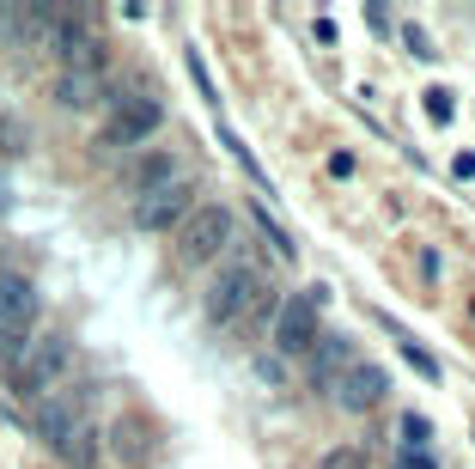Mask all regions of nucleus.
I'll use <instances>...</instances> for the list:
<instances>
[{
  "mask_svg": "<svg viewBox=\"0 0 475 469\" xmlns=\"http://www.w3.org/2000/svg\"><path fill=\"white\" fill-rule=\"evenodd\" d=\"M262 317H274V299H269V287H262V274L250 263L220 268V281L207 287V323L213 330H250Z\"/></svg>",
  "mask_w": 475,
  "mask_h": 469,
  "instance_id": "f257e3e1",
  "label": "nucleus"
},
{
  "mask_svg": "<svg viewBox=\"0 0 475 469\" xmlns=\"http://www.w3.org/2000/svg\"><path fill=\"white\" fill-rule=\"evenodd\" d=\"M37 433H43V445H49L68 469H92L98 464V427H92L86 408H73L68 397H43L37 402Z\"/></svg>",
  "mask_w": 475,
  "mask_h": 469,
  "instance_id": "f03ea898",
  "label": "nucleus"
},
{
  "mask_svg": "<svg viewBox=\"0 0 475 469\" xmlns=\"http://www.w3.org/2000/svg\"><path fill=\"white\" fill-rule=\"evenodd\" d=\"M226 244H232V207L196 201V214L177 226V263L183 268H207V263H220Z\"/></svg>",
  "mask_w": 475,
  "mask_h": 469,
  "instance_id": "7ed1b4c3",
  "label": "nucleus"
},
{
  "mask_svg": "<svg viewBox=\"0 0 475 469\" xmlns=\"http://www.w3.org/2000/svg\"><path fill=\"white\" fill-rule=\"evenodd\" d=\"M49 49H55L62 73H104V37H98V25H92L86 13H55Z\"/></svg>",
  "mask_w": 475,
  "mask_h": 469,
  "instance_id": "20e7f679",
  "label": "nucleus"
},
{
  "mask_svg": "<svg viewBox=\"0 0 475 469\" xmlns=\"http://www.w3.org/2000/svg\"><path fill=\"white\" fill-rule=\"evenodd\" d=\"M159 122H165V104L153 92H122L104 116V147H140L146 134H159Z\"/></svg>",
  "mask_w": 475,
  "mask_h": 469,
  "instance_id": "39448f33",
  "label": "nucleus"
},
{
  "mask_svg": "<svg viewBox=\"0 0 475 469\" xmlns=\"http://www.w3.org/2000/svg\"><path fill=\"white\" fill-rule=\"evenodd\" d=\"M189 214H196V177H183V171L135 201V226L140 232H171V226H183Z\"/></svg>",
  "mask_w": 475,
  "mask_h": 469,
  "instance_id": "423d86ee",
  "label": "nucleus"
},
{
  "mask_svg": "<svg viewBox=\"0 0 475 469\" xmlns=\"http://www.w3.org/2000/svg\"><path fill=\"white\" fill-rule=\"evenodd\" d=\"M73 372V348L62 341V335H49V341H31V360L19 366V397H31V402H43V397H55V384Z\"/></svg>",
  "mask_w": 475,
  "mask_h": 469,
  "instance_id": "0eeeda50",
  "label": "nucleus"
},
{
  "mask_svg": "<svg viewBox=\"0 0 475 469\" xmlns=\"http://www.w3.org/2000/svg\"><path fill=\"white\" fill-rule=\"evenodd\" d=\"M317 348V293H299V299L274 305V354L299 360Z\"/></svg>",
  "mask_w": 475,
  "mask_h": 469,
  "instance_id": "6e6552de",
  "label": "nucleus"
},
{
  "mask_svg": "<svg viewBox=\"0 0 475 469\" xmlns=\"http://www.w3.org/2000/svg\"><path fill=\"white\" fill-rule=\"evenodd\" d=\"M104 445H110V457H116L122 469H146L153 457H159V433H153V421L135 415V408H122V415L110 421Z\"/></svg>",
  "mask_w": 475,
  "mask_h": 469,
  "instance_id": "1a4fd4ad",
  "label": "nucleus"
},
{
  "mask_svg": "<svg viewBox=\"0 0 475 469\" xmlns=\"http://www.w3.org/2000/svg\"><path fill=\"white\" fill-rule=\"evenodd\" d=\"M384 366H372V360H347V372L341 378H329V390H336V402L347 408V415H366V402L384 397Z\"/></svg>",
  "mask_w": 475,
  "mask_h": 469,
  "instance_id": "9d476101",
  "label": "nucleus"
},
{
  "mask_svg": "<svg viewBox=\"0 0 475 469\" xmlns=\"http://www.w3.org/2000/svg\"><path fill=\"white\" fill-rule=\"evenodd\" d=\"M43 299H37V281L31 274H19V268H6L0 274V330H31Z\"/></svg>",
  "mask_w": 475,
  "mask_h": 469,
  "instance_id": "9b49d317",
  "label": "nucleus"
},
{
  "mask_svg": "<svg viewBox=\"0 0 475 469\" xmlns=\"http://www.w3.org/2000/svg\"><path fill=\"white\" fill-rule=\"evenodd\" d=\"M104 98V73H62L55 80V104L62 110H98Z\"/></svg>",
  "mask_w": 475,
  "mask_h": 469,
  "instance_id": "f8f14e48",
  "label": "nucleus"
},
{
  "mask_svg": "<svg viewBox=\"0 0 475 469\" xmlns=\"http://www.w3.org/2000/svg\"><path fill=\"white\" fill-rule=\"evenodd\" d=\"M25 360H31V330H0V372L19 378Z\"/></svg>",
  "mask_w": 475,
  "mask_h": 469,
  "instance_id": "ddd939ff",
  "label": "nucleus"
},
{
  "mask_svg": "<svg viewBox=\"0 0 475 469\" xmlns=\"http://www.w3.org/2000/svg\"><path fill=\"white\" fill-rule=\"evenodd\" d=\"M171 177H177V159H171V153H146V159L135 165L140 196H146V189H159V183H171Z\"/></svg>",
  "mask_w": 475,
  "mask_h": 469,
  "instance_id": "4468645a",
  "label": "nucleus"
},
{
  "mask_svg": "<svg viewBox=\"0 0 475 469\" xmlns=\"http://www.w3.org/2000/svg\"><path fill=\"white\" fill-rule=\"evenodd\" d=\"M317 469H372V464H366V451H360V445H336Z\"/></svg>",
  "mask_w": 475,
  "mask_h": 469,
  "instance_id": "2eb2a0df",
  "label": "nucleus"
},
{
  "mask_svg": "<svg viewBox=\"0 0 475 469\" xmlns=\"http://www.w3.org/2000/svg\"><path fill=\"white\" fill-rule=\"evenodd\" d=\"M0 147H6V153H25V147H31V134H25L19 116H0Z\"/></svg>",
  "mask_w": 475,
  "mask_h": 469,
  "instance_id": "dca6fc26",
  "label": "nucleus"
},
{
  "mask_svg": "<svg viewBox=\"0 0 475 469\" xmlns=\"http://www.w3.org/2000/svg\"><path fill=\"white\" fill-rule=\"evenodd\" d=\"M451 110H457V98H451L445 86H433V92H427V116H433V122H451Z\"/></svg>",
  "mask_w": 475,
  "mask_h": 469,
  "instance_id": "f3484780",
  "label": "nucleus"
},
{
  "mask_svg": "<svg viewBox=\"0 0 475 469\" xmlns=\"http://www.w3.org/2000/svg\"><path fill=\"white\" fill-rule=\"evenodd\" d=\"M256 220H262V232H269V244H274V250H280V256H293V238H287L280 226H274V214H269V207H262Z\"/></svg>",
  "mask_w": 475,
  "mask_h": 469,
  "instance_id": "a211bd4d",
  "label": "nucleus"
},
{
  "mask_svg": "<svg viewBox=\"0 0 475 469\" xmlns=\"http://www.w3.org/2000/svg\"><path fill=\"white\" fill-rule=\"evenodd\" d=\"M403 360H414V372H421V378H427V384H439V366H433V360H427V354H421V348H403Z\"/></svg>",
  "mask_w": 475,
  "mask_h": 469,
  "instance_id": "6ab92c4d",
  "label": "nucleus"
},
{
  "mask_svg": "<svg viewBox=\"0 0 475 469\" xmlns=\"http://www.w3.org/2000/svg\"><path fill=\"white\" fill-rule=\"evenodd\" d=\"M427 433H433V427H427L421 415H408V421H403V439H408V451H414V445H427Z\"/></svg>",
  "mask_w": 475,
  "mask_h": 469,
  "instance_id": "aec40b11",
  "label": "nucleus"
},
{
  "mask_svg": "<svg viewBox=\"0 0 475 469\" xmlns=\"http://www.w3.org/2000/svg\"><path fill=\"white\" fill-rule=\"evenodd\" d=\"M396 469H439V464H433V451H403V464H396Z\"/></svg>",
  "mask_w": 475,
  "mask_h": 469,
  "instance_id": "412c9836",
  "label": "nucleus"
},
{
  "mask_svg": "<svg viewBox=\"0 0 475 469\" xmlns=\"http://www.w3.org/2000/svg\"><path fill=\"white\" fill-rule=\"evenodd\" d=\"M451 171H457V177H475V153H457V159H451Z\"/></svg>",
  "mask_w": 475,
  "mask_h": 469,
  "instance_id": "4be33fe9",
  "label": "nucleus"
}]
</instances>
